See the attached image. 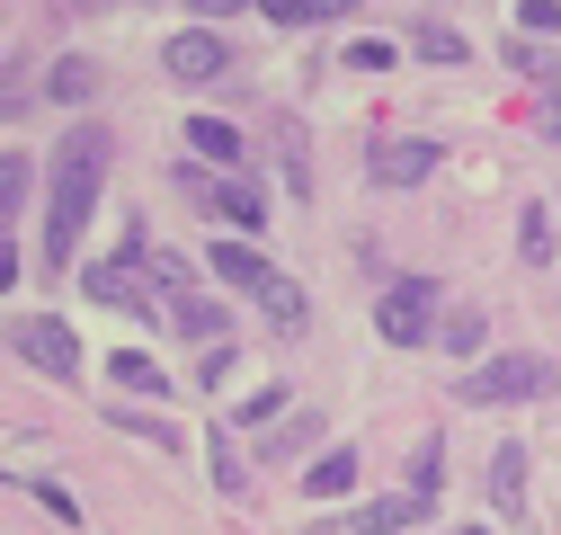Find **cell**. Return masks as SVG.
<instances>
[{
	"label": "cell",
	"mask_w": 561,
	"mask_h": 535,
	"mask_svg": "<svg viewBox=\"0 0 561 535\" xmlns=\"http://www.w3.org/2000/svg\"><path fill=\"white\" fill-rule=\"evenodd\" d=\"M107 125H62L54 134V161H45V268H72L81 259V232L107 196Z\"/></svg>",
	"instance_id": "cell-1"
},
{
	"label": "cell",
	"mask_w": 561,
	"mask_h": 535,
	"mask_svg": "<svg viewBox=\"0 0 561 535\" xmlns=\"http://www.w3.org/2000/svg\"><path fill=\"white\" fill-rule=\"evenodd\" d=\"M375 330L392 349H437V277H392L383 295H375Z\"/></svg>",
	"instance_id": "cell-2"
},
{
	"label": "cell",
	"mask_w": 561,
	"mask_h": 535,
	"mask_svg": "<svg viewBox=\"0 0 561 535\" xmlns=\"http://www.w3.org/2000/svg\"><path fill=\"white\" fill-rule=\"evenodd\" d=\"M561 375H552V357H481L472 375H463V411H508V401H535V392H552Z\"/></svg>",
	"instance_id": "cell-3"
},
{
	"label": "cell",
	"mask_w": 561,
	"mask_h": 535,
	"mask_svg": "<svg viewBox=\"0 0 561 535\" xmlns=\"http://www.w3.org/2000/svg\"><path fill=\"white\" fill-rule=\"evenodd\" d=\"M0 340H10V357H19V366H36L45 384H81V340H72V330H62L54 312H36V321H10Z\"/></svg>",
	"instance_id": "cell-4"
},
{
	"label": "cell",
	"mask_w": 561,
	"mask_h": 535,
	"mask_svg": "<svg viewBox=\"0 0 561 535\" xmlns=\"http://www.w3.org/2000/svg\"><path fill=\"white\" fill-rule=\"evenodd\" d=\"M170 179H179V196H196V206H215L224 224H241V232L259 241V224H267V196H259V179H215L205 161H179Z\"/></svg>",
	"instance_id": "cell-5"
},
{
	"label": "cell",
	"mask_w": 561,
	"mask_h": 535,
	"mask_svg": "<svg viewBox=\"0 0 561 535\" xmlns=\"http://www.w3.org/2000/svg\"><path fill=\"white\" fill-rule=\"evenodd\" d=\"M437 161H446V152L428 144V134H383V144L366 152V179H375V187H428Z\"/></svg>",
	"instance_id": "cell-6"
},
{
	"label": "cell",
	"mask_w": 561,
	"mask_h": 535,
	"mask_svg": "<svg viewBox=\"0 0 561 535\" xmlns=\"http://www.w3.org/2000/svg\"><path fill=\"white\" fill-rule=\"evenodd\" d=\"M161 62H170V81H224V72H232V45H224L215 27H179V36L161 45Z\"/></svg>",
	"instance_id": "cell-7"
},
{
	"label": "cell",
	"mask_w": 561,
	"mask_h": 535,
	"mask_svg": "<svg viewBox=\"0 0 561 535\" xmlns=\"http://www.w3.org/2000/svg\"><path fill=\"white\" fill-rule=\"evenodd\" d=\"M134 268H144V259H99V268H81V295L90 304H107V312H152V295H144V277H134Z\"/></svg>",
	"instance_id": "cell-8"
},
{
	"label": "cell",
	"mask_w": 561,
	"mask_h": 535,
	"mask_svg": "<svg viewBox=\"0 0 561 535\" xmlns=\"http://www.w3.org/2000/svg\"><path fill=\"white\" fill-rule=\"evenodd\" d=\"M250 304L267 312V330H276V340H304V321H312V304H304V286L286 277V268H267V277L250 286Z\"/></svg>",
	"instance_id": "cell-9"
},
{
	"label": "cell",
	"mask_w": 561,
	"mask_h": 535,
	"mask_svg": "<svg viewBox=\"0 0 561 535\" xmlns=\"http://www.w3.org/2000/svg\"><path fill=\"white\" fill-rule=\"evenodd\" d=\"M187 161H205V170H241V161H250V134H241L232 116H187Z\"/></svg>",
	"instance_id": "cell-10"
},
{
	"label": "cell",
	"mask_w": 561,
	"mask_h": 535,
	"mask_svg": "<svg viewBox=\"0 0 561 535\" xmlns=\"http://www.w3.org/2000/svg\"><path fill=\"white\" fill-rule=\"evenodd\" d=\"M205 268H215V277H224L232 295H250V286L267 277V268H276V259H267V250H259L250 232H232V241H215V250H205Z\"/></svg>",
	"instance_id": "cell-11"
},
{
	"label": "cell",
	"mask_w": 561,
	"mask_h": 535,
	"mask_svg": "<svg viewBox=\"0 0 561 535\" xmlns=\"http://www.w3.org/2000/svg\"><path fill=\"white\" fill-rule=\"evenodd\" d=\"M490 509H500L508 526L526 517V446H517V437H508L500 455H490Z\"/></svg>",
	"instance_id": "cell-12"
},
{
	"label": "cell",
	"mask_w": 561,
	"mask_h": 535,
	"mask_svg": "<svg viewBox=\"0 0 561 535\" xmlns=\"http://www.w3.org/2000/svg\"><path fill=\"white\" fill-rule=\"evenodd\" d=\"M304 491H312V500H347V491H357V446H330V455H312Z\"/></svg>",
	"instance_id": "cell-13"
},
{
	"label": "cell",
	"mask_w": 561,
	"mask_h": 535,
	"mask_svg": "<svg viewBox=\"0 0 561 535\" xmlns=\"http://www.w3.org/2000/svg\"><path fill=\"white\" fill-rule=\"evenodd\" d=\"M419 517H428V500H410V491H392V500H366V509H357V535H410Z\"/></svg>",
	"instance_id": "cell-14"
},
{
	"label": "cell",
	"mask_w": 561,
	"mask_h": 535,
	"mask_svg": "<svg viewBox=\"0 0 561 535\" xmlns=\"http://www.w3.org/2000/svg\"><path fill=\"white\" fill-rule=\"evenodd\" d=\"M401 491L437 509V491H446V437H419V446H410V482H401Z\"/></svg>",
	"instance_id": "cell-15"
},
{
	"label": "cell",
	"mask_w": 561,
	"mask_h": 535,
	"mask_svg": "<svg viewBox=\"0 0 561 535\" xmlns=\"http://www.w3.org/2000/svg\"><path fill=\"white\" fill-rule=\"evenodd\" d=\"M170 321L187 330V340H205V349H224V304H215V295H179V304H170Z\"/></svg>",
	"instance_id": "cell-16"
},
{
	"label": "cell",
	"mask_w": 561,
	"mask_h": 535,
	"mask_svg": "<svg viewBox=\"0 0 561 535\" xmlns=\"http://www.w3.org/2000/svg\"><path fill=\"white\" fill-rule=\"evenodd\" d=\"M45 90H54L62 107H81V99L99 90V62H90V54H62V62H54V72H45Z\"/></svg>",
	"instance_id": "cell-17"
},
{
	"label": "cell",
	"mask_w": 561,
	"mask_h": 535,
	"mask_svg": "<svg viewBox=\"0 0 561 535\" xmlns=\"http://www.w3.org/2000/svg\"><path fill=\"white\" fill-rule=\"evenodd\" d=\"M107 375H116L125 392H144V401H161V392H170V375H161V366H152L144 349H125V357H107Z\"/></svg>",
	"instance_id": "cell-18"
},
{
	"label": "cell",
	"mask_w": 561,
	"mask_h": 535,
	"mask_svg": "<svg viewBox=\"0 0 561 535\" xmlns=\"http://www.w3.org/2000/svg\"><path fill=\"white\" fill-rule=\"evenodd\" d=\"M205 474H215V491H224V500H241V491H250V464H241V446H232V437L205 446Z\"/></svg>",
	"instance_id": "cell-19"
},
{
	"label": "cell",
	"mask_w": 561,
	"mask_h": 535,
	"mask_svg": "<svg viewBox=\"0 0 561 535\" xmlns=\"http://www.w3.org/2000/svg\"><path fill=\"white\" fill-rule=\"evenodd\" d=\"M410 45H419V62H463V54H472L446 19H419V27H410Z\"/></svg>",
	"instance_id": "cell-20"
},
{
	"label": "cell",
	"mask_w": 561,
	"mask_h": 535,
	"mask_svg": "<svg viewBox=\"0 0 561 535\" xmlns=\"http://www.w3.org/2000/svg\"><path fill=\"white\" fill-rule=\"evenodd\" d=\"M116 429H134L144 446H161V455H187V429H170V420H152V411H107Z\"/></svg>",
	"instance_id": "cell-21"
},
{
	"label": "cell",
	"mask_w": 561,
	"mask_h": 535,
	"mask_svg": "<svg viewBox=\"0 0 561 535\" xmlns=\"http://www.w3.org/2000/svg\"><path fill=\"white\" fill-rule=\"evenodd\" d=\"M27 187H36V170H27V152H0V224H10V215L27 206Z\"/></svg>",
	"instance_id": "cell-22"
},
{
	"label": "cell",
	"mask_w": 561,
	"mask_h": 535,
	"mask_svg": "<svg viewBox=\"0 0 561 535\" xmlns=\"http://www.w3.org/2000/svg\"><path fill=\"white\" fill-rule=\"evenodd\" d=\"M276 420H286V384H259L241 411H232V429H276Z\"/></svg>",
	"instance_id": "cell-23"
},
{
	"label": "cell",
	"mask_w": 561,
	"mask_h": 535,
	"mask_svg": "<svg viewBox=\"0 0 561 535\" xmlns=\"http://www.w3.org/2000/svg\"><path fill=\"white\" fill-rule=\"evenodd\" d=\"M517 250H526V268H552V215H543V206H526V224H517Z\"/></svg>",
	"instance_id": "cell-24"
},
{
	"label": "cell",
	"mask_w": 561,
	"mask_h": 535,
	"mask_svg": "<svg viewBox=\"0 0 561 535\" xmlns=\"http://www.w3.org/2000/svg\"><path fill=\"white\" fill-rule=\"evenodd\" d=\"M276 161H286V187L304 196V179H312V170H304V125H276Z\"/></svg>",
	"instance_id": "cell-25"
},
{
	"label": "cell",
	"mask_w": 561,
	"mask_h": 535,
	"mask_svg": "<svg viewBox=\"0 0 561 535\" xmlns=\"http://www.w3.org/2000/svg\"><path fill=\"white\" fill-rule=\"evenodd\" d=\"M437 349L472 357V349H481V312H455V321H437Z\"/></svg>",
	"instance_id": "cell-26"
},
{
	"label": "cell",
	"mask_w": 561,
	"mask_h": 535,
	"mask_svg": "<svg viewBox=\"0 0 561 535\" xmlns=\"http://www.w3.org/2000/svg\"><path fill=\"white\" fill-rule=\"evenodd\" d=\"M347 62H357V72H392L401 54H392V36H357V45H347Z\"/></svg>",
	"instance_id": "cell-27"
},
{
	"label": "cell",
	"mask_w": 561,
	"mask_h": 535,
	"mask_svg": "<svg viewBox=\"0 0 561 535\" xmlns=\"http://www.w3.org/2000/svg\"><path fill=\"white\" fill-rule=\"evenodd\" d=\"M508 62H517V72H526V81H543V90H552V54H543L535 36H517V45H508Z\"/></svg>",
	"instance_id": "cell-28"
},
{
	"label": "cell",
	"mask_w": 561,
	"mask_h": 535,
	"mask_svg": "<svg viewBox=\"0 0 561 535\" xmlns=\"http://www.w3.org/2000/svg\"><path fill=\"white\" fill-rule=\"evenodd\" d=\"M561 27V0H526V10H517V36H552Z\"/></svg>",
	"instance_id": "cell-29"
},
{
	"label": "cell",
	"mask_w": 561,
	"mask_h": 535,
	"mask_svg": "<svg viewBox=\"0 0 561 535\" xmlns=\"http://www.w3.org/2000/svg\"><path fill=\"white\" fill-rule=\"evenodd\" d=\"M27 491H36V500H45L54 517H81V500H72V491H62V482H27Z\"/></svg>",
	"instance_id": "cell-30"
},
{
	"label": "cell",
	"mask_w": 561,
	"mask_h": 535,
	"mask_svg": "<svg viewBox=\"0 0 561 535\" xmlns=\"http://www.w3.org/2000/svg\"><path fill=\"white\" fill-rule=\"evenodd\" d=\"M259 10H267L276 27H304V19H312V0H259Z\"/></svg>",
	"instance_id": "cell-31"
},
{
	"label": "cell",
	"mask_w": 561,
	"mask_h": 535,
	"mask_svg": "<svg viewBox=\"0 0 561 535\" xmlns=\"http://www.w3.org/2000/svg\"><path fill=\"white\" fill-rule=\"evenodd\" d=\"M543 144H561V90H543Z\"/></svg>",
	"instance_id": "cell-32"
},
{
	"label": "cell",
	"mask_w": 561,
	"mask_h": 535,
	"mask_svg": "<svg viewBox=\"0 0 561 535\" xmlns=\"http://www.w3.org/2000/svg\"><path fill=\"white\" fill-rule=\"evenodd\" d=\"M196 10H205V19H232V10H250V0H196Z\"/></svg>",
	"instance_id": "cell-33"
},
{
	"label": "cell",
	"mask_w": 561,
	"mask_h": 535,
	"mask_svg": "<svg viewBox=\"0 0 561 535\" xmlns=\"http://www.w3.org/2000/svg\"><path fill=\"white\" fill-rule=\"evenodd\" d=\"M347 10H357V0H312V19H347Z\"/></svg>",
	"instance_id": "cell-34"
},
{
	"label": "cell",
	"mask_w": 561,
	"mask_h": 535,
	"mask_svg": "<svg viewBox=\"0 0 561 535\" xmlns=\"http://www.w3.org/2000/svg\"><path fill=\"white\" fill-rule=\"evenodd\" d=\"M0 286H19V250H0Z\"/></svg>",
	"instance_id": "cell-35"
},
{
	"label": "cell",
	"mask_w": 561,
	"mask_h": 535,
	"mask_svg": "<svg viewBox=\"0 0 561 535\" xmlns=\"http://www.w3.org/2000/svg\"><path fill=\"white\" fill-rule=\"evenodd\" d=\"M472 535H481V526H472Z\"/></svg>",
	"instance_id": "cell-36"
}]
</instances>
